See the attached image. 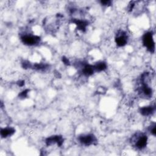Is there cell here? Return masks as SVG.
<instances>
[{
  "mask_svg": "<svg viewBox=\"0 0 156 156\" xmlns=\"http://www.w3.org/2000/svg\"><path fill=\"white\" fill-rule=\"evenodd\" d=\"M143 43L146 48L151 53L155 51V42L152 32H148L143 37Z\"/></svg>",
  "mask_w": 156,
  "mask_h": 156,
  "instance_id": "6da1fadb",
  "label": "cell"
},
{
  "mask_svg": "<svg viewBox=\"0 0 156 156\" xmlns=\"http://www.w3.org/2000/svg\"><path fill=\"white\" fill-rule=\"evenodd\" d=\"M21 40L25 44H26V45L32 46L39 43L40 41V37L37 35L26 34L21 37Z\"/></svg>",
  "mask_w": 156,
  "mask_h": 156,
  "instance_id": "7a4b0ae2",
  "label": "cell"
},
{
  "mask_svg": "<svg viewBox=\"0 0 156 156\" xmlns=\"http://www.w3.org/2000/svg\"><path fill=\"white\" fill-rule=\"evenodd\" d=\"M79 142L85 146H90L96 142V139L93 134H84L79 137Z\"/></svg>",
  "mask_w": 156,
  "mask_h": 156,
  "instance_id": "3957f363",
  "label": "cell"
},
{
  "mask_svg": "<svg viewBox=\"0 0 156 156\" xmlns=\"http://www.w3.org/2000/svg\"><path fill=\"white\" fill-rule=\"evenodd\" d=\"M135 140L136 147L138 149L141 150L146 146L148 143V137L146 135L142 133V134L139 135V136L135 138Z\"/></svg>",
  "mask_w": 156,
  "mask_h": 156,
  "instance_id": "277c9868",
  "label": "cell"
},
{
  "mask_svg": "<svg viewBox=\"0 0 156 156\" xmlns=\"http://www.w3.org/2000/svg\"><path fill=\"white\" fill-rule=\"evenodd\" d=\"M115 42L118 47H124L127 43V36L124 32H121L117 34Z\"/></svg>",
  "mask_w": 156,
  "mask_h": 156,
  "instance_id": "5b68a950",
  "label": "cell"
},
{
  "mask_svg": "<svg viewBox=\"0 0 156 156\" xmlns=\"http://www.w3.org/2000/svg\"><path fill=\"white\" fill-rule=\"evenodd\" d=\"M63 143V138L60 136H54L50 137H48L46 140V144L48 146L52 145L53 144L57 143L59 146H62V145Z\"/></svg>",
  "mask_w": 156,
  "mask_h": 156,
  "instance_id": "8992f818",
  "label": "cell"
},
{
  "mask_svg": "<svg viewBox=\"0 0 156 156\" xmlns=\"http://www.w3.org/2000/svg\"><path fill=\"white\" fill-rule=\"evenodd\" d=\"M155 112V106H149L140 108V112L143 116L152 115Z\"/></svg>",
  "mask_w": 156,
  "mask_h": 156,
  "instance_id": "52a82bcc",
  "label": "cell"
},
{
  "mask_svg": "<svg viewBox=\"0 0 156 156\" xmlns=\"http://www.w3.org/2000/svg\"><path fill=\"white\" fill-rule=\"evenodd\" d=\"M15 130L12 127H6L2 129L1 136L2 138H6L12 136L15 133Z\"/></svg>",
  "mask_w": 156,
  "mask_h": 156,
  "instance_id": "ba28073f",
  "label": "cell"
},
{
  "mask_svg": "<svg viewBox=\"0 0 156 156\" xmlns=\"http://www.w3.org/2000/svg\"><path fill=\"white\" fill-rule=\"evenodd\" d=\"M95 69L93 65H90L87 64L85 65H84V68L82 69V73L87 76H91L93 74V73L95 72Z\"/></svg>",
  "mask_w": 156,
  "mask_h": 156,
  "instance_id": "9c48e42d",
  "label": "cell"
},
{
  "mask_svg": "<svg viewBox=\"0 0 156 156\" xmlns=\"http://www.w3.org/2000/svg\"><path fill=\"white\" fill-rule=\"evenodd\" d=\"M73 22L77 25L78 29L81 30L82 31H84L86 29V28L88 25L87 21H84V20L75 19Z\"/></svg>",
  "mask_w": 156,
  "mask_h": 156,
  "instance_id": "30bf717a",
  "label": "cell"
},
{
  "mask_svg": "<svg viewBox=\"0 0 156 156\" xmlns=\"http://www.w3.org/2000/svg\"><path fill=\"white\" fill-rule=\"evenodd\" d=\"M93 67L95 71L96 72H102L106 69L107 65L104 62H100L97 63H96L95 65H93Z\"/></svg>",
  "mask_w": 156,
  "mask_h": 156,
  "instance_id": "8fae6325",
  "label": "cell"
},
{
  "mask_svg": "<svg viewBox=\"0 0 156 156\" xmlns=\"http://www.w3.org/2000/svg\"><path fill=\"white\" fill-rule=\"evenodd\" d=\"M47 65L43 63H36L32 66L31 68H33L34 69L37 70H44L47 69Z\"/></svg>",
  "mask_w": 156,
  "mask_h": 156,
  "instance_id": "7c38bea8",
  "label": "cell"
},
{
  "mask_svg": "<svg viewBox=\"0 0 156 156\" xmlns=\"http://www.w3.org/2000/svg\"><path fill=\"white\" fill-rule=\"evenodd\" d=\"M28 92V90H24L23 92H22L19 95V96H20L21 98H26V97L27 96Z\"/></svg>",
  "mask_w": 156,
  "mask_h": 156,
  "instance_id": "4fadbf2b",
  "label": "cell"
},
{
  "mask_svg": "<svg viewBox=\"0 0 156 156\" xmlns=\"http://www.w3.org/2000/svg\"><path fill=\"white\" fill-rule=\"evenodd\" d=\"M150 131H151V133H152V134L154 136H155L156 132H155V124H154L153 126H152Z\"/></svg>",
  "mask_w": 156,
  "mask_h": 156,
  "instance_id": "5bb4252c",
  "label": "cell"
},
{
  "mask_svg": "<svg viewBox=\"0 0 156 156\" xmlns=\"http://www.w3.org/2000/svg\"><path fill=\"white\" fill-rule=\"evenodd\" d=\"M101 3L103 6H109L111 4V2L110 1H102V2H101Z\"/></svg>",
  "mask_w": 156,
  "mask_h": 156,
  "instance_id": "9a60e30c",
  "label": "cell"
},
{
  "mask_svg": "<svg viewBox=\"0 0 156 156\" xmlns=\"http://www.w3.org/2000/svg\"><path fill=\"white\" fill-rule=\"evenodd\" d=\"M62 60H63V62L65 65H70V62H69V59H68L67 58H66L65 57H63L62 58Z\"/></svg>",
  "mask_w": 156,
  "mask_h": 156,
  "instance_id": "2e32d148",
  "label": "cell"
},
{
  "mask_svg": "<svg viewBox=\"0 0 156 156\" xmlns=\"http://www.w3.org/2000/svg\"><path fill=\"white\" fill-rule=\"evenodd\" d=\"M25 82L23 81H19L18 82V85L20 86V87H22V86H23L24 85V84H25V83H24Z\"/></svg>",
  "mask_w": 156,
  "mask_h": 156,
  "instance_id": "e0dca14e",
  "label": "cell"
}]
</instances>
